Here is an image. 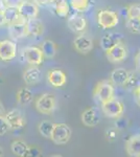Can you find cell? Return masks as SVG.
<instances>
[{"mask_svg":"<svg viewBox=\"0 0 140 157\" xmlns=\"http://www.w3.org/2000/svg\"><path fill=\"white\" fill-rule=\"evenodd\" d=\"M134 97H135V100H136L137 104L140 106V84L134 88Z\"/></svg>","mask_w":140,"mask_h":157,"instance_id":"36","label":"cell"},{"mask_svg":"<svg viewBox=\"0 0 140 157\" xmlns=\"http://www.w3.org/2000/svg\"><path fill=\"white\" fill-rule=\"evenodd\" d=\"M74 48L81 54H89L93 49V41L87 36H78L73 41Z\"/></svg>","mask_w":140,"mask_h":157,"instance_id":"16","label":"cell"},{"mask_svg":"<svg viewBox=\"0 0 140 157\" xmlns=\"http://www.w3.org/2000/svg\"><path fill=\"white\" fill-rule=\"evenodd\" d=\"M119 22L117 13L111 10H101L97 14V23L101 29H110L117 26Z\"/></svg>","mask_w":140,"mask_h":157,"instance_id":"4","label":"cell"},{"mask_svg":"<svg viewBox=\"0 0 140 157\" xmlns=\"http://www.w3.org/2000/svg\"><path fill=\"white\" fill-rule=\"evenodd\" d=\"M130 73L126 68H116L110 75V82L115 86H126L130 78Z\"/></svg>","mask_w":140,"mask_h":157,"instance_id":"15","label":"cell"},{"mask_svg":"<svg viewBox=\"0 0 140 157\" xmlns=\"http://www.w3.org/2000/svg\"><path fill=\"white\" fill-rule=\"evenodd\" d=\"M35 106L36 109L42 114H51L57 107V98L52 93L45 92L37 98Z\"/></svg>","mask_w":140,"mask_h":157,"instance_id":"2","label":"cell"},{"mask_svg":"<svg viewBox=\"0 0 140 157\" xmlns=\"http://www.w3.org/2000/svg\"><path fill=\"white\" fill-rule=\"evenodd\" d=\"M114 94H115L114 85L110 81H101L97 83L93 90V98L99 104H104L113 100Z\"/></svg>","mask_w":140,"mask_h":157,"instance_id":"1","label":"cell"},{"mask_svg":"<svg viewBox=\"0 0 140 157\" xmlns=\"http://www.w3.org/2000/svg\"><path fill=\"white\" fill-rule=\"evenodd\" d=\"M17 10L20 17L25 20L37 18L38 15H39V6L35 1L23 0L20 3V6L17 7Z\"/></svg>","mask_w":140,"mask_h":157,"instance_id":"7","label":"cell"},{"mask_svg":"<svg viewBox=\"0 0 140 157\" xmlns=\"http://www.w3.org/2000/svg\"><path fill=\"white\" fill-rule=\"evenodd\" d=\"M3 13H4V17H6V25L11 24V23H13V22H16L19 19H21L19 13H18V10L15 9V7L4 6L3 7Z\"/></svg>","mask_w":140,"mask_h":157,"instance_id":"26","label":"cell"},{"mask_svg":"<svg viewBox=\"0 0 140 157\" xmlns=\"http://www.w3.org/2000/svg\"><path fill=\"white\" fill-rule=\"evenodd\" d=\"M4 114H6V109H4L3 104L0 102V116H2V115H4Z\"/></svg>","mask_w":140,"mask_h":157,"instance_id":"39","label":"cell"},{"mask_svg":"<svg viewBox=\"0 0 140 157\" xmlns=\"http://www.w3.org/2000/svg\"><path fill=\"white\" fill-rule=\"evenodd\" d=\"M82 121L87 127H95L100 123V114L97 108L90 107L86 109L82 114Z\"/></svg>","mask_w":140,"mask_h":157,"instance_id":"12","label":"cell"},{"mask_svg":"<svg viewBox=\"0 0 140 157\" xmlns=\"http://www.w3.org/2000/svg\"><path fill=\"white\" fill-rule=\"evenodd\" d=\"M123 36L121 34H117V33H113V34L106 35L101 38L100 40V46L103 47L104 50H108L114 45L118 44V43H123Z\"/></svg>","mask_w":140,"mask_h":157,"instance_id":"18","label":"cell"},{"mask_svg":"<svg viewBox=\"0 0 140 157\" xmlns=\"http://www.w3.org/2000/svg\"><path fill=\"white\" fill-rule=\"evenodd\" d=\"M22 1L23 0H3V3L7 7H15V9H17Z\"/></svg>","mask_w":140,"mask_h":157,"instance_id":"34","label":"cell"},{"mask_svg":"<svg viewBox=\"0 0 140 157\" xmlns=\"http://www.w3.org/2000/svg\"><path fill=\"white\" fill-rule=\"evenodd\" d=\"M101 110L107 117L116 120L118 117H121V115L123 114L124 107L120 101L115 100V98H114L113 100L109 101V102L101 104Z\"/></svg>","mask_w":140,"mask_h":157,"instance_id":"6","label":"cell"},{"mask_svg":"<svg viewBox=\"0 0 140 157\" xmlns=\"http://www.w3.org/2000/svg\"><path fill=\"white\" fill-rule=\"evenodd\" d=\"M55 6V13L57 16L66 18L70 13V3L67 0H57Z\"/></svg>","mask_w":140,"mask_h":157,"instance_id":"22","label":"cell"},{"mask_svg":"<svg viewBox=\"0 0 140 157\" xmlns=\"http://www.w3.org/2000/svg\"><path fill=\"white\" fill-rule=\"evenodd\" d=\"M135 66H136V69L140 70V52L135 56Z\"/></svg>","mask_w":140,"mask_h":157,"instance_id":"38","label":"cell"},{"mask_svg":"<svg viewBox=\"0 0 140 157\" xmlns=\"http://www.w3.org/2000/svg\"><path fill=\"white\" fill-rule=\"evenodd\" d=\"M4 117L6 118L11 130H20L26 125V121L19 109H12L9 112H6Z\"/></svg>","mask_w":140,"mask_h":157,"instance_id":"9","label":"cell"},{"mask_svg":"<svg viewBox=\"0 0 140 157\" xmlns=\"http://www.w3.org/2000/svg\"><path fill=\"white\" fill-rule=\"evenodd\" d=\"M48 83L55 88H60L64 86L67 82V77L65 72L61 69H51L47 73Z\"/></svg>","mask_w":140,"mask_h":157,"instance_id":"13","label":"cell"},{"mask_svg":"<svg viewBox=\"0 0 140 157\" xmlns=\"http://www.w3.org/2000/svg\"><path fill=\"white\" fill-rule=\"evenodd\" d=\"M127 17L131 18H140V4H131L127 9Z\"/></svg>","mask_w":140,"mask_h":157,"instance_id":"29","label":"cell"},{"mask_svg":"<svg viewBox=\"0 0 140 157\" xmlns=\"http://www.w3.org/2000/svg\"><path fill=\"white\" fill-rule=\"evenodd\" d=\"M29 146L23 140H14L11 145V150L15 155L24 157L26 156L27 151H28Z\"/></svg>","mask_w":140,"mask_h":157,"instance_id":"23","label":"cell"},{"mask_svg":"<svg viewBox=\"0 0 140 157\" xmlns=\"http://www.w3.org/2000/svg\"><path fill=\"white\" fill-rule=\"evenodd\" d=\"M0 7H1V6H0Z\"/></svg>","mask_w":140,"mask_h":157,"instance_id":"41","label":"cell"},{"mask_svg":"<svg viewBox=\"0 0 140 157\" xmlns=\"http://www.w3.org/2000/svg\"><path fill=\"white\" fill-rule=\"evenodd\" d=\"M6 24V17H4V13H3V7H0V26Z\"/></svg>","mask_w":140,"mask_h":157,"instance_id":"37","label":"cell"},{"mask_svg":"<svg viewBox=\"0 0 140 157\" xmlns=\"http://www.w3.org/2000/svg\"><path fill=\"white\" fill-rule=\"evenodd\" d=\"M127 29L132 34H140V18H131L126 22Z\"/></svg>","mask_w":140,"mask_h":157,"instance_id":"28","label":"cell"},{"mask_svg":"<svg viewBox=\"0 0 140 157\" xmlns=\"http://www.w3.org/2000/svg\"><path fill=\"white\" fill-rule=\"evenodd\" d=\"M70 7L78 13H85L91 6V0H70Z\"/></svg>","mask_w":140,"mask_h":157,"instance_id":"25","label":"cell"},{"mask_svg":"<svg viewBox=\"0 0 140 157\" xmlns=\"http://www.w3.org/2000/svg\"><path fill=\"white\" fill-rule=\"evenodd\" d=\"M7 32L9 36L12 40H19L24 37H27V29H26V20L21 18L16 22L7 24Z\"/></svg>","mask_w":140,"mask_h":157,"instance_id":"8","label":"cell"},{"mask_svg":"<svg viewBox=\"0 0 140 157\" xmlns=\"http://www.w3.org/2000/svg\"><path fill=\"white\" fill-rule=\"evenodd\" d=\"M16 100L20 105H27V104L32 103V100H34L32 91L27 87L21 88V89L18 90L16 94Z\"/></svg>","mask_w":140,"mask_h":157,"instance_id":"21","label":"cell"},{"mask_svg":"<svg viewBox=\"0 0 140 157\" xmlns=\"http://www.w3.org/2000/svg\"><path fill=\"white\" fill-rule=\"evenodd\" d=\"M71 129L66 124H55L52 129L50 139L55 145H65L70 140L71 137Z\"/></svg>","mask_w":140,"mask_h":157,"instance_id":"3","label":"cell"},{"mask_svg":"<svg viewBox=\"0 0 140 157\" xmlns=\"http://www.w3.org/2000/svg\"><path fill=\"white\" fill-rule=\"evenodd\" d=\"M67 25L72 32L80 33L86 29V27H87V20L82 15L74 14L71 15L69 18L67 19Z\"/></svg>","mask_w":140,"mask_h":157,"instance_id":"14","label":"cell"},{"mask_svg":"<svg viewBox=\"0 0 140 157\" xmlns=\"http://www.w3.org/2000/svg\"><path fill=\"white\" fill-rule=\"evenodd\" d=\"M42 52L44 55V58L47 59H52L53 57L57 54V46H55V43L51 41V40H44L42 43L41 46Z\"/></svg>","mask_w":140,"mask_h":157,"instance_id":"24","label":"cell"},{"mask_svg":"<svg viewBox=\"0 0 140 157\" xmlns=\"http://www.w3.org/2000/svg\"><path fill=\"white\" fill-rule=\"evenodd\" d=\"M41 155H42V152L40 149H38L37 147H29L28 151H27V154H26V156H32V157H38Z\"/></svg>","mask_w":140,"mask_h":157,"instance_id":"33","label":"cell"},{"mask_svg":"<svg viewBox=\"0 0 140 157\" xmlns=\"http://www.w3.org/2000/svg\"><path fill=\"white\" fill-rule=\"evenodd\" d=\"M129 123H128V120H126V118H116V121H115V128L117 130H123V129H126L128 127Z\"/></svg>","mask_w":140,"mask_h":157,"instance_id":"32","label":"cell"},{"mask_svg":"<svg viewBox=\"0 0 140 157\" xmlns=\"http://www.w3.org/2000/svg\"><path fill=\"white\" fill-rule=\"evenodd\" d=\"M126 151L130 156L140 157V135L132 136L127 140Z\"/></svg>","mask_w":140,"mask_h":157,"instance_id":"19","label":"cell"},{"mask_svg":"<svg viewBox=\"0 0 140 157\" xmlns=\"http://www.w3.org/2000/svg\"><path fill=\"white\" fill-rule=\"evenodd\" d=\"M22 59L29 65L39 66L44 61V55L42 49L37 46H27L22 50Z\"/></svg>","mask_w":140,"mask_h":157,"instance_id":"5","label":"cell"},{"mask_svg":"<svg viewBox=\"0 0 140 157\" xmlns=\"http://www.w3.org/2000/svg\"><path fill=\"white\" fill-rule=\"evenodd\" d=\"M106 138L109 141H115L117 139V129L116 128H109L106 131Z\"/></svg>","mask_w":140,"mask_h":157,"instance_id":"31","label":"cell"},{"mask_svg":"<svg viewBox=\"0 0 140 157\" xmlns=\"http://www.w3.org/2000/svg\"><path fill=\"white\" fill-rule=\"evenodd\" d=\"M26 29L28 36H41L44 33V25L37 18L26 20Z\"/></svg>","mask_w":140,"mask_h":157,"instance_id":"20","label":"cell"},{"mask_svg":"<svg viewBox=\"0 0 140 157\" xmlns=\"http://www.w3.org/2000/svg\"><path fill=\"white\" fill-rule=\"evenodd\" d=\"M9 130H11V128H9L6 118L4 117V115L0 116V136L6 134Z\"/></svg>","mask_w":140,"mask_h":157,"instance_id":"30","label":"cell"},{"mask_svg":"<svg viewBox=\"0 0 140 157\" xmlns=\"http://www.w3.org/2000/svg\"><path fill=\"white\" fill-rule=\"evenodd\" d=\"M3 153H4V152H3V149H2L1 147H0V156H3Z\"/></svg>","mask_w":140,"mask_h":157,"instance_id":"40","label":"cell"},{"mask_svg":"<svg viewBox=\"0 0 140 157\" xmlns=\"http://www.w3.org/2000/svg\"><path fill=\"white\" fill-rule=\"evenodd\" d=\"M41 78V70L36 65H30L23 72V80L27 85H35Z\"/></svg>","mask_w":140,"mask_h":157,"instance_id":"17","label":"cell"},{"mask_svg":"<svg viewBox=\"0 0 140 157\" xmlns=\"http://www.w3.org/2000/svg\"><path fill=\"white\" fill-rule=\"evenodd\" d=\"M17 44L14 40H2L0 41V60L9 62L16 58Z\"/></svg>","mask_w":140,"mask_h":157,"instance_id":"10","label":"cell"},{"mask_svg":"<svg viewBox=\"0 0 140 157\" xmlns=\"http://www.w3.org/2000/svg\"><path fill=\"white\" fill-rule=\"evenodd\" d=\"M106 56L112 63H118L121 62L128 57V52H127L126 47L123 45V43H118V44L114 45L110 49L106 50Z\"/></svg>","mask_w":140,"mask_h":157,"instance_id":"11","label":"cell"},{"mask_svg":"<svg viewBox=\"0 0 140 157\" xmlns=\"http://www.w3.org/2000/svg\"><path fill=\"white\" fill-rule=\"evenodd\" d=\"M34 1L38 4V6H53L57 0H34Z\"/></svg>","mask_w":140,"mask_h":157,"instance_id":"35","label":"cell"},{"mask_svg":"<svg viewBox=\"0 0 140 157\" xmlns=\"http://www.w3.org/2000/svg\"><path fill=\"white\" fill-rule=\"evenodd\" d=\"M53 126H55V124H53L52 121H43L39 124V126H38V131H39V133L41 134L42 136H44V137H46V138H50Z\"/></svg>","mask_w":140,"mask_h":157,"instance_id":"27","label":"cell"}]
</instances>
